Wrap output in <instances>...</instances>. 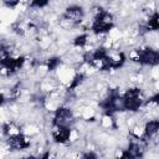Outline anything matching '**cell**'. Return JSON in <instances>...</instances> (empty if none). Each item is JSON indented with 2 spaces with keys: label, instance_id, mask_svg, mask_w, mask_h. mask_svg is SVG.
I'll return each mask as SVG.
<instances>
[{
  "label": "cell",
  "instance_id": "cell-1",
  "mask_svg": "<svg viewBox=\"0 0 159 159\" xmlns=\"http://www.w3.org/2000/svg\"><path fill=\"white\" fill-rule=\"evenodd\" d=\"M113 27H114L113 15L103 7L97 9L94 17L91 22V31L94 35H104L108 34Z\"/></svg>",
  "mask_w": 159,
  "mask_h": 159
},
{
  "label": "cell",
  "instance_id": "cell-2",
  "mask_svg": "<svg viewBox=\"0 0 159 159\" xmlns=\"http://www.w3.org/2000/svg\"><path fill=\"white\" fill-rule=\"evenodd\" d=\"M144 103H145V98L140 87H130L125 89V92L122 94L123 111L135 113L142 108Z\"/></svg>",
  "mask_w": 159,
  "mask_h": 159
},
{
  "label": "cell",
  "instance_id": "cell-3",
  "mask_svg": "<svg viewBox=\"0 0 159 159\" xmlns=\"http://www.w3.org/2000/svg\"><path fill=\"white\" fill-rule=\"evenodd\" d=\"M130 60L142 66H149V67L159 66V50L149 46L135 48L130 53Z\"/></svg>",
  "mask_w": 159,
  "mask_h": 159
},
{
  "label": "cell",
  "instance_id": "cell-4",
  "mask_svg": "<svg viewBox=\"0 0 159 159\" xmlns=\"http://www.w3.org/2000/svg\"><path fill=\"white\" fill-rule=\"evenodd\" d=\"M99 108L103 112V114L106 117H112L114 113L123 111L122 107V94L117 91V89H112L109 91V93L107 94L106 98H103L99 102Z\"/></svg>",
  "mask_w": 159,
  "mask_h": 159
},
{
  "label": "cell",
  "instance_id": "cell-5",
  "mask_svg": "<svg viewBox=\"0 0 159 159\" xmlns=\"http://www.w3.org/2000/svg\"><path fill=\"white\" fill-rule=\"evenodd\" d=\"M25 62H26L25 56H22V55L12 56L11 53L6 55V56H1V60H0L2 71L6 72V75H9V76L15 75L16 72H19L24 67Z\"/></svg>",
  "mask_w": 159,
  "mask_h": 159
},
{
  "label": "cell",
  "instance_id": "cell-6",
  "mask_svg": "<svg viewBox=\"0 0 159 159\" xmlns=\"http://www.w3.org/2000/svg\"><path fill=\"white\" fill-rule=\"evenodd\" d=\"M84 19V9L78 4H71L66 6L62 12V20L70 22V25H78Z\"/></svg>",
  "mask_w": 159,
  "mask_h": 159
},
{
  "label": "cell",
  "instance_id": "cell-7",
  "mask_svg": "<svg viewBox=\"0 0 159 159\" xmlns=\"http://www.w3.org/2000/svg\"><path fill=\"white\" fill-rule=\"evenodd\" d=\"M6 143L11 150H25L31 144L29 137L25 135L24 133H21L20 130L15 132L12 134H9L6 137Z\"/></svg>",
  "mask_w": 159,
  "mask_h": 159
},
{
  "label": "cell",
  "instance_id": "cell-8",
  "mask_svg": "<svg viewBox=\"0 0 159 159\" xmlns=\"http://www.w3.org/2000/svg\"><path fill=\"white\" fill-rule=\"evenodd\" d=\"M51 135L55 143L66 144L70 142L72 135V129L68 124H52Z\"/></svg>",
  "mask_w": 159,
  "mask_h": 159
},
{
  "label": "cell",
  "instance_id": "cell-9",
  "mask_svg": "<svg viewBox=\"0 0 159 159\" xmlns=\"http://www.w3.org/2000/svg\"><path fill=\"white\" fill-rule=\"evenodd\" d=\"M73 112L70 107L60 106L53 112L52 124H70L73 120Z\"/></svg>",
  "mask_w": 159,
  "mask_h": 159
},
{
  "label": "cell",
  "instance_id": "cell-10",
  "mask_svg": "<svg viewBox=\"0 0 159 159\" xmlns=\"http://www.w3.org/2000/svg\"><path fill=\"white\" fill-rule=\"evenodd\" d=\"M144 155V149L142 148V145L138 142L130 140L127 149H124L120 153V158H128V159H133V158H140Z\"/></svg>",
  "mask_w": 159,
  "mask_h": 159
},
{
  "label": "cell",
  "instance_id": "cell-11",
  "mask_svg": "<svg viewBox=\"0 0 159 159\" xmlns=\"http://www.w3.org/2000/svg\"><path fill=\"white\" fill-rule=\"evenodd\" d=\"M158 133H159V119L158 118L149 119L148 122H145L144 128H143V139L145 140L152 139Z\"/></svg>",
  "mask_w": 159,
  "mask_h": 159
},
{
  "label": "cell",
  "instance_id": "cell-12",
  "mask_svg": "<svg viewBox=\"0 0 159 159\" xmlns=\"http://www.w3.org/2000/svg\"><path fill=\"white\" fill-rule=\"evenodd\" d=\"M127 61V56L123 52H116L113 55L109 56V70L116 71L119 70L120 67H123V65Z\"/></svg>",
  "mask_w": 159,
  "mask_h": 159
},
{
  "label": "cell",
  "instance_id": "cell-13",
  "mask_svg": "<svg viewBox=\"0 0 159 159\" xmlns=\"http://www.w3.org/2000/svg\"><path fill=\"white\" fill-rule=\"evenodd\" d=\"M84 80H86V75H84L83 72H77V73L72 77L71 82H70V84H68V87H67V91H68V92L76 91V89L84 82Z\"/></svg>",
  "mask_w": 159,
  "mask_h": 159
},
{
  "label": "cell",
  "instance_id": "cell-14",
  "mask_svg": "<svg viewBox=\"0 0 159 159\" xmlns=\"http://www.w3.org/2000/svg\"><path fill=\"white\" fill-rule=\"evenodd\" d=\"M145 29L148 31H159V11L153 12L147 21Z\"/></svg>",
  "mask_w": 159,
  "mask_h": 159
},
{
  "label": "cell",
  "instance_id": "cell-15",
  "mask_svg": "<svg viewBox=\"0 0 159 159\" xmlns=\"http://www.w3.org/2000/svg\"><path fill=\"white\" fill-rule=\"evenodd\" d=\"M61 63H62V58L60 56H51L46 60L45 65H46V68L48 72H53L61 66Z\"/></svg>",
  "mask_w": 159,
  "mask_h": 159
},
{
  "label": "cell",
  "instance_id": "cell-16",
  "mask_svg": "<svg viewBox=\"0 0 159 159\" xmlns=\"http://www.w3.org/2000/svg\"><path fill=\"white\" fill-rule=\"evenodd\" d=\"M88 34H80L77 36L73 37L72 40V45L75 47H78V48H83L87 43H88Z\"/></svg>",
  "mask_w": 159,
  "mask_h": 159
},
{
  "label": "cell",
  "instance_id": "cell-17",
  "mask_svg": "<svg viewBox=\"0 0 159 159\" xmlns=\"http://www.w3.org/2000/svg\"><path fill=\"white\" fill-rule=\"evenodd\" d=\"M50 1L51 0H31L30 4H29V6L31 9H43L45 6L48 5Z\"/></svg>",
  "mask_w": 159,
  "mask_h": 159
},
{
  "label": "cell",
  "instance_id": "cell-18",
  "mask_svg": "<svg viewBox=\"0 0 159 159\" xmlns=\"http://www.w3.org/2000/svg\"><path fill=\"white\" fill-rule=\"evenodd\" d=\"M145 103H150V104H154V106L159 107V92L152 94L148 99H145Z\"/></svg>",
  "mask_w": 159,
  "mask_h": 159
},
{
  "label": "cell",
  "instance_id": "cell-19",
  "mask_svg": "<svg viewBox=\"0 0 159 159\" xmlns=\"http://www.w3.org/2000/svg\"><path fill=\"white\" fill-rule=\"evenodd\" d=\"M2 2L7 9H16L20 4V0H2Z\"/></svg>",
  "mask_w": 159,
  "mask_h": 159
},
{
  "label": "cell",
  "instance_id": "cell-20",
  "mask_svg": "<svg viewBox=\"0 0 159 159\" xmlns=\"http://www.w3.org/2000/svg\"><path fill=\"white\" fill-rule=\"evenodd\" d=\"M81 157H82V158H86V159H89V158H93V159H94V158H97L98 155H97L96 153H93V152H86V153H83Z\"/></svg>",
  "mask_w": 159,
  "mask_h": 159
}]
</instances>
